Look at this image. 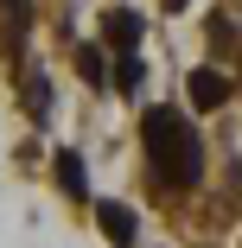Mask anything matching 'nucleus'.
<instances>
[{"label":"nucleus","instance_id":"1","mask_svg":"<svg viewBox=\"0 0 242 248\" xmlns=\"http://www.w3.org/2000/svg\"><path fill=\"white\" fill-rule=\"evenodd\" d=\"M140 140H147V159L166 185L185 191V185L204 178V146H198V134H191V121L178 108H147L140 115Z\"/></svg>","mask_w":242,"mask_h":248},{"label":"nucleus","instance_id":"2","mask_svg":"<svg viewBox=\"0 0 242 248\" xmlns=\"http://www.w3.org/2000/svg\"><path fill=\"white\" fill-rule=\"evenodd\" d=\"M185 89H191V108H223V102H229V77L210 70V64H204V70H191Z\"/></svg>","mask_w":242,"mask_h":248},{"label":"nucleus","instance_id":"3","mask_svg":"<svg viewBox=\"0 0 242 248\" xmlns=\"http://www.w3.org/2000/svg\"><path fill=\"white\" fill-rule=\"evenodd\" d=\"M102 38L115 45V51H134V45H140V13H128V7H109V13H102Z\"/></svg>","mask_w":242,"mask_h":248},{"label":"nucleus","instance_id":"4","mask_svg":"<svg viewBox=\"0 0 242 248\" xmlns=\"http://www.w3.org/2000/svg\"><path fill=\"white\" fill-rule=\"evenodd\" d=\"M26 26H32V0H0V38L13 45H26Z\"/></svg>","mask_w":242,"mask_h":248},{"label":"nucleus","instance_id":"5","mask_svg":"<svg viewBox=\"0 0 242 248\" xmlns=\"http://www.w3.org/2000/svg\"><path fill=\"white\" fill-rule=\"evenodd\" d=\"M96 223H102V235L121 248V242H134V210L128 204H96Z\"/></svg>","mask_w":242,"mask_h":248},{"label":"nucleus","instance_id":"6","mask_svg":"<svg viewBox=\"0 0 242 248\" xmlns=\"http://www.w3.org/2000/svg\"><path fill=\"white\" fill-rule=\"evenodd\" d=\"M58 185H64V197H89V172L77 153H58Z\"/></svg>","mask_w":242,"mask_h":248},{"label":"nucleus","instance_id":"7","mask_svg":"<svg viewBox=\"0 0 242 248\" xmlns=\"http://www.w3.org/2000/svg\"><path fill=\"white\" fill-rule=\"evenodd\" d=\"M26 108H32V115H45V108H51V83H45L38 70L26 77Z\"/></svg>","mask_w":242,"mask_h":248},{"label":"nucleus","instance_id":"8","mask_svg":"<svg viewBox=\"0 0 242 248\" xmlns=\"http://www.w3.org/2000/svg\"><path fill=\"white\" fill-rule=\"evenodd\" d=\"M77 70L89 77V83H102L109 70H102V51H96V45H83V51H77Z\"/></svg>","mask_w":242,"mask_h":248},{"label":"nucleus","instance_id":"9","mask_svg":"<svg viewBox=\"0 0 242 248\" xmlns=\"http://www.w3.org/2000/svg\"><path fill=\"white\" fill-rule=\"evenodd\" d=\"M115 83H121V89H140V58H134V51H121V64H115Z\"/></svg>","mask_w":242,"mask_h":248},{"label":"nucleus","instance_id":"10","mask_svg":"<svg viewBox=\"0 0 242 248\" xmlns=\"http://www.w3.org/2000/svg\"><path fill=\"white\" fill-rule=\"evenodd\" d=\"M185 7H191V0H166V13H185Z\"/></svg>","mask_w":242,"mask_h":248}]
</instances>
